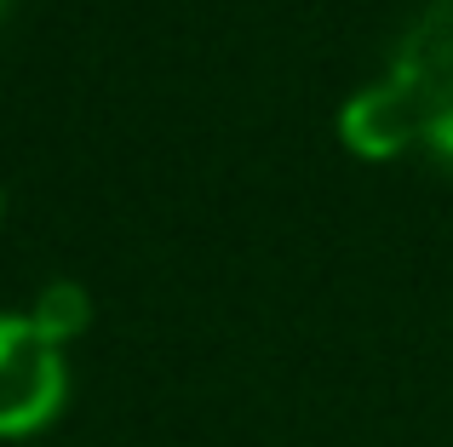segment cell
I'll return each mask as SVG.
<instances>
[{"mask_svg":"<svg viewBox=\"0 0 453 447\" xmlns=\"http://www.w3.org/2000/svg\"><path fill=\"white\" fill-rule=\"evenodd\" d=\"M339 138L362 161L408 149L453 167V0H431L390 52V69L339 110Z\"/></svg>","mask_w":453,"mask_h":447,"instance_id":"obj_1","label":"cell"},{"mask_svg":"<svg viewBox=\"0 0 453 447\" xmlns=\"http://www.w3.org/2000/svg\"><path fill=\"white\" fill-rule=\"evenodd\" d=\"M29 315H35V327H41L46 338L69 345V338H81L92 327V299H87V287H81V281H46Z\"/></svg>","mask_w":453,"mask_h":447,"instance_id":"obj_3","label":"cell"},{"mask_svg":"<svg viewBox=\"0 0 453 447\" xmlns=\"http://www.w3.org/2000/svg\"><path fill=\"white\" fill-rule=\"evenodd\" d=\"M69 402L64 345L35 327V315H0V442H29L58 425Z\"/></svg>","mask_w":453,"mask_h":447,"instance_id":"obj_2","label":"cell"},{"mask_svg":"<svg viewBox=\"0 0 453 447\" xmlns=\"http://www.w3.org/2000/svg\"><path fill=\"white\" fill-rule=\"evenodd\" d=\"M0 213H6V195H0Z\"/></svg>","mask_w":453,"mask_h":447,"instance_id":"obj_5","label":"cell"},{"mask_svg":"<svg viewBox=\"0 0 453 447\" xmlns=\"http://www.w3.org/2000/svg\"><path fill=\"white\" fill-rule=\"evenodd\" d=\"M6 11H12V0H0V18H6Z\"/></svg>","mask_w":453,"mask_h":447,"instance_id":"obj_4","label":"cell"}]
</instances>
